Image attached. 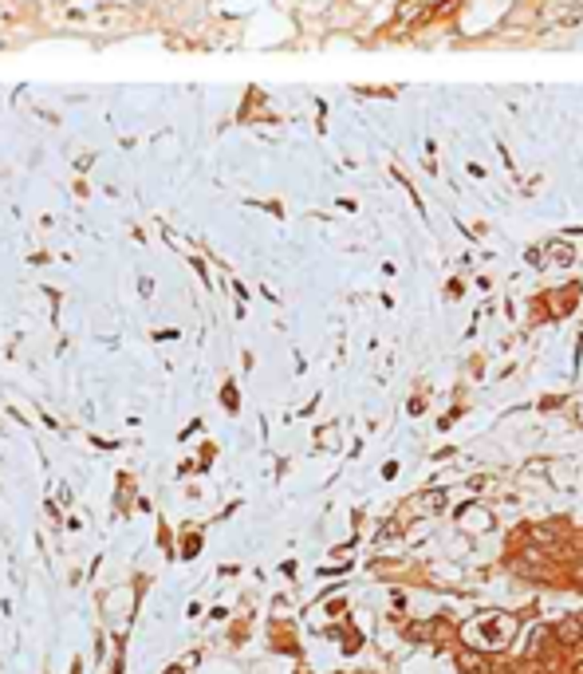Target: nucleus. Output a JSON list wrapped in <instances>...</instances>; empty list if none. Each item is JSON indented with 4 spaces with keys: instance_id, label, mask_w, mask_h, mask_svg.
I'll list each match as a JSON object with an SVG mask.
<instances>
[{
    "instance_id": "nucleus-4",
    "label": "nucleus",
    "mask_w": 583,
    "mask_h": 674,
    "mask_svg": "<svg viewBox=\"0 0 583 674\" xmlns=\"http://www.w3.org/2000/svg\"><path fill=\"white\" fill-rule=\"evenodd\" d=\"M579 576H583V564H579Z\"/></svg>"
},
{
    "instance_id": "nucleus-1",
    "label": "nucleus",
    "mask_w": 583,
    "mask_h": 674,
    "mask_svg": "<svg viewBox=\"0 0 583 674\" xmlns=\"http://www.w3.org/2000/svg\"><path fill=\"white\" fill-rule=\"evenodd\" d=\"M458 670L461 674H485L489 662H485V654H481L477 646H461L458 651Z\"/></svg>"
},
{
    "instance_id": "nucleus-5",
    "label": "nucleus",
    "mask_w": 583,
    "mask_h": 674,
    "mask_svg": "<svg viewBox=\"0 0 583 674\" xmlns=\"http://www.w3.org/2000/svg\"><path fill=\"white\" fill-rule=\"evenodd\" d=\"M579 643H583V639H579Z\"/></svg>"
},
{
    "instance_id": "nucleus-2",
    "label": "nucleus",
    "mask_w": 583,
    "mask_h": 674,
    "mask_svg": "<svg viewBox=\"0 0 583 674\" xmlns=\"http://www.w3.org/2000/svg\"><path fill=\"white\" fill-rule=\"evenodd\" d=\"M555 639H560V643H579L583 639V623H579V619H563V623L560 627H555Z\"/></svg>"
},
{
    "instance_id": "nucleus-3",
    "label": "nucleus",
    "mask_w": 583,
    "mask_h": 674,
    "mask_svg": "<svg viewBox=\"0 0 583 674\" xmlns=\"http://www.w3.org/2000/svg\"><path fill=\"white\" fill-rule=\"evenodd\" d=\"M532 536H536V541H552V536H560V528H555V525H552V528L536 525V528H532Z\"/></svg>"
}]
</instances>
